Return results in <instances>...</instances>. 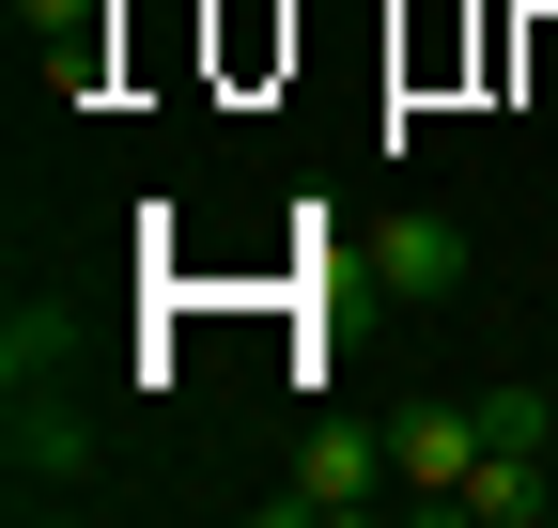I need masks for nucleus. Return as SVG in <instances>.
I'll use <instances>...</instances> for the list:
<instances>
[{
	"instance_id": "423d86ee",
	"label": "nucleus",
	"mask_w": 558,
	"mask_h": 528,
	"mask_svg": "<svg viewBox=\"0 0 558 528\" xmlns=\"http://www.w3.org/2000/svg\"><path fill=\"white\" fill-rule=\"evenodd\" d=\"M16 32L62 47V62H94V47H109V0H16Z\"/></svg>"
},
{
	"instance_id": "39448f33",
	"label": "nucleus",
	"mask_w": 558,
	"mask_h": 528,
	"mask_svg": "<svg viewBox=\"0 0 558 528\" xmlns=\"http://www.w3.org/2000/svg\"><path fill=\"white\" fill-rule=\"evenodd\" d=\"M373 264H388V296H403V311H450V296H465V233H450V218H403Z\"/></svg>"
},
{
	"instance_id": "7ed1b4c3",
	"label": "nucleus",
	"mask_w": 558,
	"mask_h": 528,
	"mask_svg": "<svg viewBox=\"0 0 558 528\" xmlns=\"http://www.w3.org/2000/svg\"><path fill=\"white\" fill-rule=\"evenodd\" d=\"M481 451H512L481 388H465V405H403V420H388V467H403V513H450V482L481 467Z\"/></svg>"
},
{
	"instance_id": "20e7f679",
	"label": "nucleus",
	"mask_w": 558,
	"mask_h": 528,
	"mask_svg": "<svg viewBox=\"0 0 558 528\" xmlns=\"http://www.w3.org/2000/svg\"><path fill=\"white\" fill-rule=\"evenodd\" d=\"M543 513H558L543 451H481V467L450 482V513H435V528H543Z\"/></svg>"
},
{
	"instance_id": "f03ea898",
	"label": "nucleus",
	"mask_w": 558,
	"mask_h": 528,
	"mask_svg": "<svg viewBox=\"0 0 558 528\" xmlns=\"http://www.w3.org/2000/svg\"><path fill=\"white\" fill-rule=\"evenodd\" d=\"M388 497H403V467H388V420H326L295 467L264 482V513H279V528H357V513H388Z\"/></svg>"
},
{
	"instance_id": "f257e3e1",
	"label": "nucleus",
	"mask_w": 558,
	"mask_h": 528,
	"mask_svg": "<svg viewBox=\"0 0 558 528\" xmlns=\"http://www.w3.org/2000/svg\"><path fill=\"white\" fill-rule=\"evenodd\" d=\"M0 451H16V497H78L94 482V420L78 388H62V343L16 311V343H0Z\"/></svg>"
}]
</instances>
